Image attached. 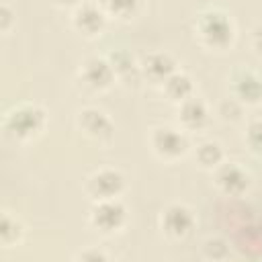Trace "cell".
<instances>
[{
  "label": "cell",
  "mask_w": 262,
  "mask_h": 262,
  "mask_svg": "<svg viewBox=\"0 0 262 262\" xmlns=\"http://www.w3.org/2000/svg\"><path fill=\"white\" fill-rule=\"evenodd\" d=\"M88 221L94 229L102 233H115L127 223V207L117 199H104V201H94Z\"/></svg>",
  "instance_id": "cell-3"
},
{
  "label": "cell",
  "mask_w": 262,
  "mask_h": 262,
  "mask_svg": "<svg viewBox=\"0 0 262 262\" xmlns=\"http://www.w3.org/2000/svg\"><path fill=\"white\" fill-rule=\"evenodd\" d=\"M45 111L37 104H18L4 117V129L14 139H31L45 127Z\"/></svg>",
  "instance_id": "cell-2"
},
{
  "label": "cell",
  "mask_w": 262,
  "mask_h": 262,
  "mask_svg": "<svg viewBox=\"0 0 262 262\" xmlns=\"http://www.w3.org/2000/svg\"><path fill=\"white\" fill-rule=\"evenodd\" d=\"M160 225H162L166 235H170L174 239H182V237H186L192 231L194 215H192V211L186 205L174 203V205H170V207H166L162 211Z\"/></svg>",
  "instance_id": "cell-7"
},
{
  "label": "cell",
  "mask_w": 262,
  "mask_h": 262,
  "mask_svg": "<svg viewBox=\"0 0 262 262\" xmlns=\"http://www.w3.org/2000/svg\"><path fill=\"white\" fill-rule=\"evenodd\" d=\"M57 6H78L82 0H53Z\"/></svg>",
  "instance_id": "cell-25"
},
{
  "label": "cell",
  "mask_w": 262,
  "mask_h": 262,
  "mask_svg": "<svg viewBox=\"0 0 262 262\" xmlns=\"http://www.w3.org/2000/svg\"><path fill=\"white\" fill-rule=\"evenodd\" d=\"M141 76L147 78L154 84H164L166 78H170L176 72V59L166 51H154L147 53L139 63Z\"/></svg>",
  "instance_id": "cell-12"
},
{
  "label": "cell",
  "mask_w": 262,
  "mask_h": 262,
  "mask_svg": "<svg viewBox=\"0 0 262 262\" xmlns=\"http://www.w3.org/2000/svg\"><path fill=\"white\" fill-rule=\"evenodd\" d=\"M196 162L207 168V170H215L219 164H223V149L217 141H203L196 145Z\"/></svg>",
  "instance_id": "cell-15"
},
{
  "label": "cell",
  "mask_w": 262,
  "mask_h": 262,
  "mask_svg": "<svg viewBox=\"0 0 262 262\" xmlns=\"http://www.w3.org/2000/svg\"><path fill=\"white\" fill-rule=\"evenodd\" d=\"M80 78H82L84 86H88L92 90H106L117 80V74H115V68L108 57L92 55V57L84 59V63L80 68Z\"/></svg>",
  "instance_id": "cell-6"
},
{
  "label": "cell",
  "mask_w": 262,
  "mask_h": 262,
  "mask_svg": "<svg viewBox=\"0 0 262 262\" xmlns=\"http://www.w3.org/2000/svg\"><path fill=\"white\" fill-rule=\"evenodd\" d=\"M252 45H254V51L262 57V23L254 29V35H252Z\"/></svg>",
  "instance_id": "cell-23"
},
{
  "label": "cell",
  "mask_w": 262,
  "mask_h": 262,
  "mask_svg": "<svg viewBox=\"0 0 262 262\" xmlns=\"http://www.w3.org/2000/svg\"><path fill=\"white\" fill-rule=\"evenodd\" d=\"M78 127L84 131V135L96 141H106L113 135V121L106 113L94 106H86L78 113Z\"/></svg>",
  "instance_id": "cell-11"
},
{
  "label": "cell",
  "mask_w": 262,
  "mask_h": 262,
  "mask_svg": "<svg viewBox=\"0 0 262 262\" xmlns=\"http://www.w3.org/2000/svg\"><path fill=\"white\" fill-rule=\"evenodd\" d=\"M242 108H244V104H242L235 96H229V98H223V100L219 102L217 113L221 115L223 121H237V119L242 117Z\"/></svg>",
  "instance_id": "cell-19"
},
{
  "label": "cell",
  "mask_w": 262,
  "mask_h": 262,
  "mask_svg": "<svg viewBox=\"0 0 262 262\" xmlns=\"http://www.w3.org/2000/svg\"><path fill=\"white\" fill-rule=\"evenodd\" d=\"M80 258L82 260H106V254H102L98 250H88V252H82Z\"/></svg>",
  "instance_id": "cell-24"
},
{
  "label": "cell",
  "mask_w": 262,
  "mask_h": 262,
  "mask_svg": "<svg viewBox=\"0 0 262 262\" xmlns=\"http://www.w3.org/2000/svg\"><path fill=\"white\" fill-rule=\"evenodd\" d=\"M205 254L213 260H223V258L229 256V246H227V242H223L219 237H213V239L205 242Z\"/></svg>",
  "instance_id": "cell-21"
},
{
  "label": "cell",
  "mask_w": 262,
  "mask_h": 262,
  "mask_svg": "<svg viewBox=\"0 0 262 262\" xmlns=\"http://www.w3.org/2000/svg\"><path fill=\"white\" fill-rule=\"evenodd\" d=\"M149 143H151V149L162 160H176V158L184 156L188 149V137L184 135V131H178L174 127L154 129Z\"/></svg>",
  "instance_id": "cell-5"
},
{
  "label": "cell",
  "mask_w": 262,
  "mask_h": 262,
  "mask_svg": "<svg viewBox=\"0 0 262 262\" xmlns=\"http://www.w3.org/2000/svg\"><path fill=\"white\" fill-rule=\"evenodd\" d=\"M98 6L111 14V16H119V18H129L135 14L139 0H96Z\"/></svg>",
  "instance_id": "cell-18"
},
{
  "label": "cell",
  "mask_w": 262,
  "mask_h": 262,
  "mask_svg": "<svg viewBox=\"0 0 262 262\" xmlns=\"http://www.w3.org/2000/svg\"><path fill=\"white\" fill-rule=\"evenodd\" d=\"M23 237V223L12 217L10 213H4L0 219V242L2 246H12Z\"/></svg>",
  "instance_id": "cell-17"
},
{
  "label": "cell",
  "mask_w": 262,
  "mask_h": 262,
  "mask_svg": "<svg viewBox=\"0 0 262 262\" xmlns=\"http://www.w3.org/2000/svg\"><path fill=\"white\" fill-rule=\"evenodd\" d=\"M231 96L242 104L262 102V78L252 70H235L231 74Z\"/></svg>",
  "instance_id": "cell-9"
},
{
  "label": "cell",
  "mask_w": 262,
  "mask_h": 262,
  "mask_svg": "<svg viewBox=\"0 0 262 262\" xmlns=\"http://www.w3.org/2000/svg\"><path fill=\"white\" fill-rule=\"evenodd\" d=\"M207 121H209V108L194 94L178 102V123L182 125L184 131H199L207 125Z\"/></svg>",
  "instance_id": "cell-13"
},
{
  "label": "cell",
  "mask_w": 262,
  "mask_h": 262,
  "mask_svg": "<svg viewBox=\"0 0 262 262\" xmlns=\"http://www.w3.org/2000/svg\"><path fill=\"white\" fill-rule=\"evenodd\" d=\"M246 143L254 154H262V119L250 121L246 129Z\"/></svg>",
  "instance_id": "cell-20"
},
{
  "label": "cell",
  "mask_w": 262,
  "mask_h": 262,
  "mask_svg": "<svg viewBox=\"0 0 262 262\" xmlns=\"http://www.w3.org/2000/svg\"><path fill=\"white\" fill-rule=\"evenodd\" d=\"M125 190V176L115 168H102L86 180V194L92 201L117 199Z\"/></svg>",
  "instance_id": "cell-4"
},
{
  "label": "cell",
  "mask_w": 262,
  "mask_h": 262,
  "mask_svg": "<svg viewBox=\"0 0 262 262\" xmlns=\"http://www.w3.org/2000/svg\"><path fill=\"white\" fill-rule=\"evenodd\" d=\"M162 90H164V94H166L170 100H174V102H182L184 98L192 96L194 86H192V80H190L188 74L176 70L170 78H166V82L162 84Z\"/></svg>",
  "instance_id": "cell-14"
},
{
  "label": "cell",
  "mask_w": 262,
  "mask_h": 262,
  "mask_svg": "<svg viewBox=\"0 0 262 262\" xmlns=\"http://www.w3.org/2000/svg\"><path fill=\"white\" fill-rule=\"evenodd\" d=\"M215 184L229 196H242L250 186V174L233 162H223L215 168Z\"/></svg>",
  "instance_id": "cell-8"
},
{
  "label": "cell",
  "mask_w": 262,
  "mask_h": 262,
  "mask_svg": "<svg viewBox=\"0 0 262 262\" xmlns=\"http://www.w3.org/2000/svg\"><path fill=\"white\" fill-rule=\"evenodd\" d=\"M108 59H111V63H113V68H115L117 78H123V80H125V78H129V76H135L137 72H141L139 66H137V61H135V57H133L129 51H125V49H119V51L111 53Z\"/></svg>",
  "instance_id": "cell-16"
},
{
  "label": "cell",
  "mask_w": 262,
  "mask_h": 262,
  "mask_svg": "<svg viewBox=\"0 0 262 262\" xmlns=\"http://www.w3.org/2000/svg\"><path fill=\"white\" fill-rule=\"evenodd\" d=\"M10 23H12V10L8 8V4H2L0 6V29L2 31H8Z\"/></svg>",
  "instance_id": "cell-22"
},
{
  "label": "cell",
  "mask_w": 262,
  "mask_h": 262,
  "mask_svg": "<svg viewBox=\"0 0 262 262\" xmlns=\"http://www.w3.org/2000/svg\"><path fill=\"white\" fill-rule=\"evenodd\" d=\"M194 31L199 39L211 49H225L233 41V23L219 8H205L196 14Z\"/></svg>",
  "instance_id": "cell-1"
},
{
  "label": "cell",
  "mask_w": 262,
  "mask_h": 262,
  "mask_svg": "<svg viewBox=\"0 0 262 262\" xmlns=\"http://www.w3.org/2000/svg\"><path fill=\"white\" fill-rule=\"evenodd\" d=\"M72 23L74 29L80 31L82 35L94 37L102 33L106 25V12L98 6V2H80L72 14Z\"/></svg>",
  "instance_id": "cell-10"
}]
</instances>
